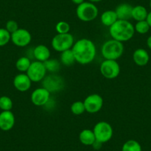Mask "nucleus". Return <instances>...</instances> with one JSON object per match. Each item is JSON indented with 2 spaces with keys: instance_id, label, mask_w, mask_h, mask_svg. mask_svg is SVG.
Returning a JSON list of instances; mask_svg holds the SVG:
<instances>
[{
  "instance_id": "nucleus-12",
  "label": "nucleus",
  "mask_w": 151,
  "mask_h": 151,
  "mask_svg": "<svg viewBox=\"0 0 151 151\" xmlns=\"http://www.w3.org/2000/svg\"><path fill=\"white\" fill-rule=\"evenodd\" d=\"M50 93L42 87L33 91L30 96V100L34 105L40 107L46 105L50 100Z\"/></svg>"
},
{
  "instance_id": "nucleus-35",
  "label": "nucleus",
  "mask_w": 151,
  "mask_h": 151,
  "mask_svg": "<svg viewBox=\"0 0 151 151\" xmlns=\"http://www.w3.org/2000/svg\"><path fill=\"white\" fill-rule=\"evenodd\" d=\"M150 9H151V0L150 1Z\"/></svg>"
},
{
  "instance_id": "nucleus-23",
  "label": "nucleus",
  "mask_w": 151,
  "mask_h": 151,
  "mask_svg": "<svg viewBox=\"0 0 151 151\" xmlns=\"http://www.w3.org/2000/svg\"><path fill=\"white\" fill-rule=\"evenodd\" d=\"M122 151H142V146L136 140L130 139L123 145Z\"/></svg>"
},
{
  "instance_id": "nucleus-7",
  "label": "nucleus",
  "mask_w": 151,
  "mask_h": 151,
  "mask_svg": "<svg viewBox=\"0 0 151 151\" xmlns=\"http://www.w3.org/2000/svg\"><path fill=\"white\" fill-rule=\"evenodd\" d=\"M100 72L106 79H116L120 73V66L116 60L104 59L100 65Z\"/></svg>"
},
{
  "instance_id": "nucleus-11",
  "label": "nucleus",
  "mask_w": 151,
  "mask_h": 151,
  "mask_svg": "<svg viewBox=\"0 0 151 151\" xmlns=\"http://www.w3.org/2000/svg\"><path fill=\"white\" fill-rule=\"evenodd\" d=\"M32 36L30 32L24 28H19L17 31L11 33V40L17 47H24L31 42Z\"/></svg>"
},
{
  "instance_id": "nucleus-28",
  "label": "nucleus",
  "mask_w": 151,
  "mask_h": 151,
  "mask_svg": "<svg viewBox=\"0 0 151 151\" xmlns=\"http://www.w3.org/2000/svg\"><path fill=\"white\" fill-rule=\"evenodd\" d=\"M11 34L5 28H0V47L6 45L11 41Z\"/></svg>"
},
{
  "instance_id": "nucleus-34",
  "label": "nucleus",
  "mask_w": 151,
  "mask_h": 151,
  "mask_svg": "<svg viewBox=\"0 0 151 151\" xmlns=\"http://www.w3.org/2000/svg\"><path fill=\"white\" fill-rule=\"evenodd\" d=\"M90 2H101L102 0H89Z\"/></svg>"
},
{
  "instance_id": "nucleus-19",
  "label": "nucleus",
  "mask_w": 151,
  "mask_h": 151,
  "mask_svg": "<svg viewBox=\"0 0 151 151\" xmlns=\"http://www.w3.org/2000/svg\"><path fill=\"white\" fill-rule=\"evenodd\" d=\"M118 20L115 11H106L101 15V22L104 26L110 27Z\"/></svg>"
},
{
  "instance_id": "nucleus-16",
  "label": "nucleus",
  "mask_w": 151,
  "mask_h": 151,
  "mask_svg": "<svg viewBox=\"0 0 151 151\" xmlns=\"http://www.w3.org/2000/svg\"><path fill=\"white\" fill-rule=\"evenodd\" d=\"M33 56L36 61L45 62L50 57V51L47 46L44 45H39L36 46L33 51Z\"/></svg>"
},
{
  "instance_id": "nucleus-25",
  "label": "nucleus",
  "mask_w": 151,
  "mask_h": 151,
  "mask_svg": "<svg viewBox=\"0 0 151 151\" xmlns=\"http://www.w3.org/2000/svg\"><path fill=\"white\" fill-rule=\"evenodd\" d=\"M43 63H44L45 66L47 71H49V72L55 73L59 70V68H60V63L56 59H49L48 60L45 61Z\"/></svg>"
},
{
  "instance_id": "nucleus-30",
  "label": "nucleus",
  "mask_w": 151,
  "mask_h": 151,
  "mask_svg": "<svg viewBox=\"0 0 151 151\" xmlns=\"http://www.w3.org/2000/svg\"><path fill=\"white\" fill-rule=\"evenodd\" d=\"M5 29L9 32L10 33H13L15 31H17L19 29L18 24L16 21L14 20H9L8 22L6 23V26H5Z\"/></svg>"
},
{
  "instance_id": "nucleus-3",
  "label": "nucleus",
  "mask_w": 151,
  "mask_h": 151,
  "mask_svg": "<svg viewBox=\"0 0 151 151\" xmlns=\"http://www.w3.org/2000/svg\"><path fill=\"white\" fill-rule=\"evenodd\" d=\"M101 51L104 59L117 60L124 53V45L121 42L112 39L102 45Z\"/></svg>"
},
{
  "instance_id": "nucleus-22",
  "label": "nucleus",
  "mask_w": 151,
  "mask_h": 151,
  "mask_svg": "<svg viewBox=\"0 0 151 151\" xmlns=\"http://www.w3.org/2000/svg\"><path fill=\"white\" fill-rule=\"evenodd\" d=\"M30 64H31V62H30L29 58L26 57V56H22V57H20L17 61V62H16V68H17V69L19 71L22 73L27 72Z\"/></svg>"
},
{
  "instance_id": "nucleus-15",
  "label": "nucleus",
  "mask_w": 151,
  "mask_h": 151,
  "mask_svg": "<svg viewBox=\"0 0 151 151\" xmlns=\"http://www.w3.org/2000/svg\"><path fill=\"white\" fill-rule=\"evenodd\" d=\"M133 8V6L127 3H122L118 5L115 10L118 19L129 21V19H132Z\"/></svg>"
},
{
  "instance_id": "nucleus-26",
  "label": "nucleus",
  "mask_w": 151,
  "mask_h": 151,
  "mask_svg": "<svg viewBox=\"0 0 151 151\" xmlns=\"http://www.w3.org/2000/svg\"><path fill=\"white\" fill-rule=\"evenodd\" d=\"M134 28L135 31L137 32L139 34H145L149 31L150 27L146 20H143V21L137 22L136 24H135Z\"/></svg>"
},
{
  "instance_id": "nucleus-20",
  "label": "nucleus",
  "mask_w": 151,
  "mask_h": 151,
  "mask_svg": "<svg viewBox=\"0 0 151 151\" xmlns=\"http://www.w3.org/2000/svg\"><path fill=\"white\" fill-rule=\"evenodd\" d=\"M147 15V11L142 5H136V6L133 8V11H132V19H135L136 22L146 20Z\"/></svg>"
},
{
  "instance_id": "nucleus-9",
  "label": "nucleus",
  "mask_w": 151,
  "mask_h": 151,
  "mask_svg": "<svg viewBox=\"0 0 151 151\" xmlns=\"http://www.w3.org/2000/svg\"><path fill=\"white\" fill-rule=\"evenodd\" d=\"M42 81V87L50 93L61 91L65 86L63 79L56 75L47 76Z\"/></svg>"
},
{
  "instance_id": "nucleus-6",
  "label": "nucleus",
  "mask_w": 151,
  "mask_h": 151,
  "mask_svg": "<svg viewBox=\"0 0 151 151\" xmlns=\"http://www.w3.org/2000/svg\"><path fill=\"white\" fill-rule=\"evenodd\" d=\"M96 140L100 143H106L111 139L113 136V127L107 122H99L93 127Z\"/></svg>"
},
{
  "instance_id": "nucleus-17",
  "label": "nucleus",
  "mask_w": 151,
  "mask_h": 151,
  "mask_svg": "<svg viewBox=\"0 0 151 151\" xmlns=\"http://www.w3.org/2000/svg\"><path fill=\"white\" fill-rule=\"evenodd\" d=\"M133 59L135 64L138 66L143 67L147 65L150 60L148 52L143 48H139L134 51L133 54Z\"/></svg>"
},
{
  "instance_id": "nucleus-31",
  "label": "nucleus",
  "mask_w": 151,
  "mask_h": 151,
  "mask_svg": "<svg viewBox=\"0 0 151 151\" xmlns=\"http://www.w3.org/2000/svg\"><path fill=\"white\" fill-rule=\"evenodd\" d=\"M146 21L147 22L148 24H149L150 27V28H151V11L150 13H148V15H147V17Z\"/></svg>"
},
{
  "instance_id": "nucleus-33",
  "label": "nucleus",
  "mask_w": 151,
  "mask_h": 151,
  "mask_svg": "<svg viewBox=\"0 0 151 151\" xmlns=\"http://www.w3.org/2000/svg\"><path fill=\"white\" fill-rule=\"evenodd\" d=\"M147 45L151 50V36H150L147 38Z\"/></svg>"
},
{
  "instance_id": "nucleus-10",
  "label": "nucleus",
  "mask_w": 151,
  "mask_h": 151,
  "mask_svg": "<svg viewBox=\"0 0 151 151\" xmlns=\"http://www.w3.org/2000/svg\"><path fill=\"white\" fill-rule=\"evenodd\" d=\"M85 110L89 113H96L102 107L104 101L102 97L97 93L91 94L85 98L83 101Z\"/></svg>"
},
{
  "instance_id": "nucleus-21",
  "label": "nucleus",
  "mask_w": 151,
  "mask_h": 151,
  "mask_svg": "<svg viewBox=\"0 0 151 151\" xmlns=\"http://www.w3.org/2000/svg\"><path fill=\"white\" fill-rule=\"evenodd\" d=\"M60 60L62 64H63L65 66H71L73 65L76 62V59L72 50L70 49V50L62 52L60 56Z\"/></svg>"
},
{
  "instance_id": "nucleus-5",
  "label": "nucleus",
  "mask_w": 151,
  "mask_h": 151,
  "mask_svg": "<svg viewBox=\"0 0 151 151\" xmlns=\"http://www.w3.org/2000/svg\"><path fill=\"white\" fill-rule=\"evenodd\" d=\"M74 44V39L72 34L70 33L57 35L53 38L51 45L53 48L57 52H63L65 50L72 48Z\"/></svg>"
},
{
  "instance_id": "nucleus-8",
  "label": "nucleus",
  "mask_w": 151,
  "mask_h": 151,
  "mask_svg": "<svg viewBox=\"0 0 151 151\" xmlns=\"http://www.w3.org/2000/svg\"><path fill=\"white\" fill-rule=\"evenodd\" d=\"M26 73L31 82H39L42 81L46 76L47 70L43 62L35 61L31 62Z\"/></svg>"
},
{
  "instance_id": "nucleus-29",
  "label": "nucleus",
  "mask_w": 151,
  "mask_h": 151,
  "mask_svg": "<svg viewBox=\"0 0 151 151\" xmlns=\"http://www.w3.org/2000/svg\"><path fill=\"white\" fill-rule=\"evenodd\" d=\"M70 30V26L66 22H59L56 25V30L59 34H64V33H69Z\"/></svg>"
},
{
  "instance_id": "nucleus-14",
  "label": "nucleus",
  "mask_w": 151,
  "mask_h": 151,
  "mask_svg": "<svg viewBox=\"0 0 151 151\" xmlns=\"http://www.w3.org/2000/svg\"><path fill=\"white\" fill-rule=\"evenodd\" d=\"M31 80L27 74L20 73L17 75L14 79V86L20 92H25L31 87Z\"/></svg>"
},
{
  "instance_id": "nucleus-13",
  "label": "nucleus",
  "mask_w": 151,
  "mask_h": 151,
  "mask_svg": "<svg viewBox=\"0 0 151 151\" xmlns=\"http://www.w3.org/2000/svg\"><path fill=\"white\" fill-rule=\"evenodd\" d=\"M15 124V116L11 111H2L0 113V129L3 131H9Z\"/></svg>"
},
{
  "instance_id": "nucleus-27",
  "label": "nucleus",
  "mask_w": 151,
  "mask_h": 151,
  "mask_svg": "<svg viewBox=\"0 0 151 151\" xmlns=\"http://www.w3.org/2000/svg\"><path fill=\"white\" fill-rule=\"evenodd\" d=\"M13 107V101L10 97L3 96L0 97V109L2 111L11 110Z\"/></svg>"
},
{
  "instance_id": "nucleus-32",
  "label": "nucleus",
  "mask_w": 151,
  "mask_h": 151,
  "mask_svg": "<svg viewBox=\"0 0 151 151\" xmlns=\"http://www.w3.org/2000/svg\"><path fill=\"white\" fill-rule=\"evenodd\" d=\"M71 1H72L73 3L76 4V5H80V4H82V2H85V0H71Z\"/></svg>"
},
{
  "instance_id": "nucleus-2",
  "label": "nucleus",
  "mask_w": 151,
  "mask_h": 151,
  "mask_svg": "<svg viewBox=\"0 0 151 151\" xmlns=\"http://www.w3.org/2000/svg\"><path fill=\"white\" fill-rule=\"evenodd\" d=\"M109 32L113 40L121 42L130 40L134 36L135 28L131 22L127 20L118 19L109 29Z\"/></svg>"
},
{
  "instance_id": "nucleus-4",
  "label": "nucleus",
  "mask_w": 151,
  "mask_h": 151,
  "mask_svg": "<svg viewBox=\"0 0 151 151\" xmlns=\"http://www.w3.org/2000/svg\"><path fill=\"white\" fill-rule=\"evenodd\" d=\"M98 8L93 2H84L76 8L77 17L82 22L93 21L98 17Z\"/></svg>"
},
{
  "instance_id": "nucleus-1",
  "label": "nucleus",
  "mask_w": 151,
  "mask_h": 151,
  "mask_svg": "<svg viewBox=\"0 0 151 151\" xmlns=\"http://www.w3.org/2000/svg\"><path fill=\"white\" fill-rule=\"evenodd\" d=\"M76 62L81 65H88L94 60L96 54V45L88 39H81L76 42L72 48Z\"/></svg>"
},
{
  "instance_id": "nucleus-18",
  "label": "nucleus",
  "mask_w": 151,
  "mask_h": 151,
  "mask_svg": "<svg viewBox=\"0 0 151 151\" xmlns=\"http://www.w3.org/2000/svg\"><path fill=\"white\" fill-rule=\"evenodd\" d=\"M79 141L84 145L92 146L96 142V137L93 130L90 129H85L82 130L79 136Z\"/></svg>"
},
{
  "instance_id": "nucleus-24",
  "label": "nucleus",
  "mask_w": 151,
  "mask_h": 151,
  "mask_svg": "<svg viewBox=\"0 0 151 151\" xmlns=\"http://www.w3.org/2000/svg\"><path fill=\"white\" fill-rule=\"evenodd\" d=\"M70 110L74 115L76 116L82 115V114H83L86 111L85 104H84L83 101H76L73 103L71 104Z\"/></svg>"
}]
</instances>
